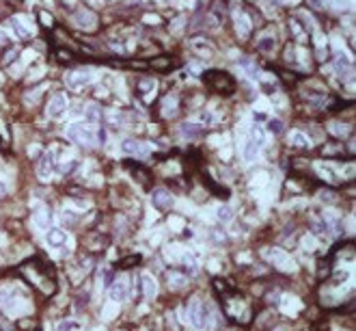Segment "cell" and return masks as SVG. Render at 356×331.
I'll use <instances>...</instances> for the list:
<instances>
[{
  "instance_id": "cell-43",
  "label": "cell",
  "mask_w": 356,
  "mask_h": 331,
  "mask_svg": "<svg viewBox=\"0 0 356 331\" xmlns=\"http://www.w3.org/2000/svg\"><path fill=\"white\" fill-rule=\"evenodd\" d=\"M0 242H4V236H0Z\"/></svg>"
},
{
  "instance_id": "cell-18",
  "label": "cell",
  "mask_w": 356,
  "mask_h": 331,
  "mask_svg": "<svg viewBox=\"0 0 356 331\" xmlns=\"http://www.w3.org/2000/svg\"><path fill=\"white\" fill-rule=\"evenodd\" d=\"M190 48L196 54H201V57H214V48L207 43V39H192L190 41Z\"/></svg>"
},
{
  "instance_id": "cell-1",
  "label": "cell",
  "mask_w": 356,
  "mask_h": 331,
  "mask_svg": "<svg viewBox=\"0 0 356 331\" xmlns=\"http://www.w3.org/2000/svg\"><path fill=\"white\" fill-rule=\"evenodd\" d=\"M188 321H190V325H192L196 331H203L207 325H210V310H207V305L203 301H199V299L190 301V305H188Z\"/></svg>"
},
{
  "instance_id": "cell-16",
  "label": "cell",
  "mask_w": 356,
  "mask_h": 331,
  "mask_svg": "<svg viewBox=\"0 0 356 331\" xmlns=\"http://www.w3.org/2000/svg\"><path fill=\"white\" fill-rule=\"evenodd\" d=\"M46 241H48V245L50 247H63L65 242H67V234H65L63 230H58V227H52V230H48V234H46Z\"/></svg>"
},
{
  "instance_id": "cell-42",
  "label": "cell",
  "mask_w": 356,
  "mask_h": 331,
  "mask_svg": "<svg viewBox=\"0 0 356 331\" xmlns=\"http://www.w3.org/2000/svg\"><path fill=\"white\" fill-rule=\"evenodd\" d=\"M2 193H4V186H2V184H0V197H2Z\"/></svg>"
},
{
  "instance_id": "cell-8",
  "label": "cell",
  "mask_w": 356,
  "mask_h": 331,
  "mask_svg": "<svg viewBox=\"0 0 356 331\" xmlns=\"http://www.w3.org/2000/svg\"><path fill=\"white\" fill-rule=\"evenodd\" d=\"M108 295H110L112 303H123L125 299H128L130 290H128V281H125V277H117V279H114L112 286H110V290H108Z\"/></svg>"
},
{
  "instance_id": "cell-3",
  "label": "cell",
  "mask_w": 356,
  "mask_h": 331,
  "mask_svg": "<svg viewBox=\"0 0 356 331\" xmlns=\"http://www.w3.org/2000/svg\"><path fill=\"white\" fill-rule=\"evenodd\" d=\"M264 258L270 260V262L274 264L278 271H285V273H292V271H296V262L292 260L289 253L283 251V249H266Z\"/></svg>"
},
{
  "instance_id": "cell-32",
  "label": "cell",
  "mask_w": 356,
  "mask_h": 331,
  "mask_svg": "<svg viewBox=\"0 0 356 331\" xmlns=\"http://www.w3.org/2000/svg\"><path fill=\"white\" fill-rule=\"evenodd\" d=\"M182 132H184V137H196V134H199V126H194V123H184Z\"/></svg>"
},
{
  "instance_id": "cell-25",
  "label": "cell",
  "mask_w": 356,
  "mask_h": 331,
  "mask_svg": "<svg viewBox=\"0 0 356 331\" xmlns=\"http://www.w3.org/2000/svg\"><path fill=\"white\" fill-rule=\"evenodd\" d=\"M216 216L222 221V223H229V221L233 219V208H231V206H227V204L218 206V212H216Z\"/></svg>"
},
{
  "instance_id": "cell-17",
  "label": "cell",
  "mask_w": 356,
  "mask_h": 331,
  "mask_svg": "<svg viewBox=\"0 0 356 331\" xmlns=\"http://www.w3.org/2000/svg\"><path fill=\"white\" fill-rule=\"evenodd\" d=\"M259 150H261V148H257L253 141L246 139L244 145H242V158H244V162H255L257 156H259Z\"/></svg>"
},
{
  "instance_id": "cell-19",
  "label": "cell",
  "mask_w": 356,
  "mask_h": 331,
  "mask_svg": "<svg viewBox=\"0 0 356 331\" xmlns=\"http://www.w3.org/2000/svg\"><path fill=\"white\" fill-rule=\"evenodd\" d=\"M186 284H188V277H186V275L177 273V271L168 273V288H173V290H182Z\"/></svg>"
},
{
  "instance_id": "cell-21",
  "label": "cell",
  "mask_w": 356,
  "mask_h": 331,
  "mask_svg": "<svg viewBox=\"0 0 356 331\" xmlns=\"http://www.w3.org/2000/svg\"><path fill=\"white\" fill-rule=\"evenodd\" d=\"M248 139L253 141L257 148H264V145H266V132L259 126H250V137Z\"/></svg>"
},
{
  "instance_id": "cell-30",
  "label": "cell",
  "mask_w": 356,
  "mask_h": 331,
  "mask_svg": "<svg viewBox=\"0 0 356 331\" xmlns=\"http://www.w3.org/2000/svg\"><path fill=\"white\" fill-rule=\"evenodd\" d=\"M179 260H182L186 267L190 269V273H196V269H199V267H196V260L192 256H188V253H182V258H179Z\"/></svg>"
},
{
  "instance_id": "cell-23",
  "label": "cell",
  "mask_w": 356,
  "mask_h": 331,
  "mask_svg": "<svg viewBox=\"0 0 356 331\" xmlns=\"http://www.w3.org/2000/svg\"><path fill=\"white\" fill-rule=\"evenodd\" d=\"M346 67H350V59H348V54L337 52V54H335V69H337L339 74H346Z\"/></svg>"
},
{
  "instance_id": "cell-39",
  "label": "cell",
  "mask_w": 356,
  "mask_h": 331,
  "mask_svg": "<svg viewBox=\"0 0 356 331\" xmlns=\"http://www.w3.org/2000/svg\"><path fill=\"white\" fill-rule=\"evenodd\" d=\"M41 20H43V24H48V26L52 24V18H50V15L46 13V11H43V13H41Z\"/></svg>"
},
{
  "instance_id": "cell-9",
  "label": "cell",
  "mask_w": 356,
  "mask_h": 331,
  "mask_svg": "<svg viewBox=\"0 0 356 331\" xmlns=\"http://www.w3.org/2000/svg\"><path fill=\"white\" fill-rule=\"evenodd\" d=\"M54 167H56V151L50 150V151H46V154H43V158L39 162V178H41V180H50Z\"/></svg>"
},
{
  "instance_id": "cell-13",
  "label": "cell",
  "mask_w": 356,
  "mask_h": 331,
  "mask_svg": "<svg viewBox=\"0 0 356 331\" xmlns=\"http://www.w3.org/2000/svg\"><path fill=\"white\" fill-rule=\"evenodd\" d=\"M140 288H142V295H145V299H153V297L158 295V281L153 279V275L142 273L140 275Z\"/></svg>"
},
{
  "instance_id": "cell-40",
  "label": "cell",
  "mask_w": 356,
  "mask_h": 331,
  "mask_svg": "<svg viewBox=\"0 0 356 331\" xmlns=\"http://www.w3.org/2000/svg\"><path fill=\"white\" fill-rule=\"evenodd\" d=\"M320 195H322V199H324V202H332V199H335V197H332V193H320Z\"/></svg>"
},
{
  "instance_id": "cell-12",
  "label": "cell",
  "mask_w": 356,
  "mask_h": 331,
  "mask_svg": "<svg viewBox=\"0 0 356 331\" xmlns=\"http://www.w3.org/2000/svg\"><path fill=\"white\" fill-rule=\"evenodd\" d=\"M74 22H76V26H80V29L91 30V29H95L97 18H95V13H93V11L82 9V11H78V13L74 15Z\"/></svg>"
},
{
  "instance_id": "cell-28",
  "label": "cell",
  "mask_w": 356,
  "mask_h": 331,
  "mask_svg": "<svg viewBox=\"0 0 356 331\" xmlns=\"http://www.w3.org/2000/svg\"><path fill=\"white\" fill-rule=\"evenodd\" d=\"M315 171L322 176V180H328V182L335 180V173H332V169H326L324 165H315Z\"/></svg>"
},
{
  "instance_id": "cell-36",
  "label": "cell",
  "mask_w": 356,
  "mask_h": 331,
  "mask_svg": "<svg viewBox=\"0 0 356 331\" xmlns=\"http://www.w3.org/2000/svg\"><path fill=\"white\" fill-rule=\"evenodd\" d=\"M76 327H78V325H76V323H71V321H65V323H61V325H58V327H56V331H71V329H76Z\"/></svg>"
},
{
  "instance_id": "cell-33",
  "label": "cell",
  "mask_w": 356,
  "mask_h": 331,
  "mask_svg": "<svg viewBox=\"0 0 356 331\" xmlns=\"http://www.w3.org/2000/svg\"><path fill=\"white\" fill-rule=\"evenodd\" d=\"M268 128H270V132L281 134L283 132V121L281 119H270V121H268Z\"/></svg>"
},
{
  "instance_id": "cell-34",
  "label": "cell",
  "mask_w": 356,
  "mask_h": 331,
  "mask_svg": "<svg viewBox=\"0 0 356 331\" xmlns=\"http://www.w3.org/2000/svg\"><path fill=\"white\" fill-rule=\"evenodd\" d=\"M140 89L142 93H151V91H156V80H140Z\"/></svg>"
},
{
  "instance_id": "cell-41",
  "label": "cell",
  "mask_w": 356,
  "mask_h": 331,
  "mask_svg": "<svg viewBox=\"0 0 356 331\" xmlns=\"http://www.w3.org/2000/svg\"><path fill=\"white\" fill-rule=\"evenodd\" d=\"M145 20H147V22H149V24H158V18H153V15H147V18H145Z\"/></svg>"
},
{
  "instance_id": "cell-14",
  "label": "cell",
  "mask_w": 356,
  "mask_h": 331,
  "mask_svg": "<svg viewBox=\"0 0 356 331\" xmlns=\"http://www.w3.org/2000/svg\"><path fill=\"white\" fill-rule=\"evenodd\" d=\"M121 150H123V154L140 156V158H145V156L149 154V150H147V145H145V143H138V141H123Z\"/></svg>"
},
{
  "instance_id": "cell-26",
  "label": "cell",
  "mask_w": 356,
  "mask_h": 331,
  "mask_svg": "<svg viewBox=\"0 0 356 331\" xmlns=\"http://www.w3.org/2000/svg\"><path fill=\"white\" fill-rule=\"evenodd\" d=\"M281 307H283V312H287V314H289L292 310H294V312H296V310H300V303L296 301V297H285Z\"/></svg>"
},
{
  "instance_id": "cell-5",
  "label": "cell",
  "mask_w": 356,
  "mask_h": 331,
  "mask_svg": "<svg viewBox=\"0 0 356 331\" xmlns=\"http://www.w3.org/2000/svg\"><path fill=\"white\" fill-rule=\"evenodd\" d=\"M93 80H95V74L84 72V69H78V72H69L67 76H65V83H67V87H69L71 91H78V89H82V87L91 85Z\"/></svg>"
},
{
  "instance_id": "cell-37",
  "label": "cell",
  "mask_w": 356,
  "mask_h": 331,
  "mask_svg": "<svg viewBox=\"0 0 356 331\" xmlns=\"http://www.w3.org/2000/svg\"><path fill=\"white\" fill-rule=\"evenodd\" d=\"M104 312H106V314H108V316H104V318H106V321H110V318H114V316H112V314H114V312H117V307H114V305H110V307H106V310H104Z\"/></svg>"
},
{
  "instance_id": "cell-24",
  "label": "cell",
  "mask_w": 356,
  "mask_h": 331,
  "mask_svg": "<svg viewBox=\"0 0 356 331\" xmlns=\"http://www.w3.org/2000/svg\"><path fill=\"white\" fill-rule=\"evenodd\" d=\"M162 108H164V117H173L175 113H177V97H166V100H164V104H162Z\"/></svg>"
},
{
  "instance_id": "cell-10",
  "label": "cell",
  "mask_w": 356,
  "mask_h": 331,
  "mask_svg": "<svg viewBox=\"0 0 356 331\" xmlns=\"http://www.w3.org/2000/svg\"><path fill=\"white\" fill-rule=\"evenodd\" d=\"M151 202L158 210H168L173 206V195L166 191V188H156L151 195Z\"/></svg>"
},
{
  "instance_id": "cell-4",
  "label": "cell",
  "mask_w": 356,
  "mask_h": 331,
  "mask_svg": "<svg viewBox=\"0 0 356 331\" xmlns=\"http://www.w3.org/2000/svg\"><path fill=\"white\" fill-rule=\"evenodd\" d=\"M324 225H326V234L328 236H343L346 234V223L343 219L339 216L335 210H326L324 212Z\"/></svg>"
},
{
  "instance_id": "cell-15",
  "label": "cell",
  "mask_w": 356,
  "mask_h": 331,
  "mask_svg": "<svg viewBox=\"0 0 356 331\" xmlns=\"http://www.w3.org/2000/svg\"><path fill=\"white\" fill-rule=\"evenodd\" d=\"M9 26H11V30L15 32V37H18V39H28V37L32 35V29H30V26H26L20 18H11Z\"/></svg>"
},
{
  "instance_id": "cell-22",
  "label": "cell",
  "mask_w": 356,
  "mask_h": 331,
  "mask_svg": "<svg viewBox=\"0 0 356 331\" xmlns=\"http://www.w3.org/2000/svg\"><path fill=\"white\" fill-rule=\"evenodd\" d=\"M257 46H259L261 52H272L276 48V39L272 35H264L259 41H257Z\"/></svg>"
},
{
  "instance_id": "cell-31",
  "label": "cell",
  "mask_w": 356,
  "mask_h": 331,
  "mask_svg": "<svg viewBox=\"0 0 356 331\" xmlns=\"http://www.w3.org/2000/svg\"><path fill=\"white\" fill-rule=\"evenodd\" d=\"M84 115H86V119H89L91 123H95L97 119H100V111H97V106H86Z\"/></svg>"
},
{
  "instance_id": "cell-11",
  "label": "cell",
  "mask_w": 356,
  "mask_h": 331,
  "mask_svg": "<svg viewBox=\"0 0 356 331\" xmlns=\"http://www.w3.org/2000/svg\"><path fill=\"white\" fill-rule=\"evenodd\" d=\"M233 22H235V30H238V35L242 37V39H246V37L250 35V20H248V15L244 13V11H235L233 13Z\"/></svg>"
},
{
  "instance_id": "cell-38",
  "label": "cell",
  "mask_w": 356,
  "mask_h": 331,
  "mask_svg": "<svg viewBox=\"0 0 356 331\" xmlns=\"http://www.w3.org/2000/svg\"><path fill=\"white\" fill-rule=\"evenodd\" d=\"M15 54H18V52H15V50H11V52L7 54V57H4V65H9L11 61H13V59H15Z\"/></svg>"
},
{
  "instance_id": "cell-2",
  "label": "cell",
  "mask_w": 356,
  "mask_h": 331,
  "mask_svg": "<svg viewBox=\"0 0 356 331\" xmlns=\"http://www.w3.org/2000/svg\"><path fill=\"white\" fill-rule=\"evenodd\" d=\"M65 137L74 143H80V145H93L95 143V130L86 123H71V126L65 130Z\"/></svg>"
},
{
  "instance_id": "cell-6",
  "label": "cell",
  "mask_w": 356,
  "mask_h": 331,
  "mask_svg": "<svg viewBox=\"0 0 356 331\" xmlns=\"http://www.w3.org/2000/svg\"><path fill=\"white\" fill-rule=\"evenodd\" d=\"M32 221H35V227L37 230H50V223H52V212L46 208L43 204H37L35 206V212H32Z\"/></svg>"
},
{
  "instance_id": "cell-29",
  "label": "cell",
  "mask_w": 356,
  "mask_h": 331,
  "mask_svg": "<svg viewBox=\"0 0 356 331\" xmlns=\"http://www.w3.org/2000/svg\"><path fill=\"white\" fill-rule=\"evenodd\" d=\"M328 130H330L332 134H337V137H346V134H348V126H343V123H339V121L330 123V126H328Z\"/></svg>"
},
{
  "instance_id": "cell-20",
  "label": "cell",
  "mask_w": 356,
  "mask_h": 331,
  "mask_svg": "<svg viewBox=\"0 0 356 331\" xmlns=\"http://www.w3.org/2000/svg\"><path fill=\"white\" fill-rule=\"evenodd\" d=\"M289 143L294 145V148H309V139H306L304 132H300V130H294L292 134H289Z\"/></svg>"
},
{
  "instance_id": "cell-27",
  "label": "cell",
  "mask_w": 356,
  "mask_h": 331,
  "mask_svg": "<svg viewBox=\"0 0 356 331\" xmlns=\"http://www.w3.org/2000/svg\"><path fill=\"white\" fill-rule=\"evenodd\" d=\"M289 29H292V32L296 35V39H298L300 43H304V41H306V32H304L302 29H300V24H298V22H296V20H292V22H289Z\"/></svg>"
},
{
  "instance_id": "cell-35",
  "label": "cell",
  "mask_w": 356,
  "mask_h": 331,
  "mask_svg": "<svg viewBox=\"0 0 356 331\" xmlns=\"http://www.w3.org/2000/svg\"><path fill=\"white\" fill-rule=\"evenodd\" d=\"M302 247L306 249V251H313V249H315V238L311 236V234H306L302 238Z\"/></svg>"
},
{
  "instance_id": "cell-7",
  "label": "cell",
  "mask_w": 356,
  "mask_h": 331,
  "mask_svg": "<svg viewBox=\"0 0 356 331\" xmlns=\"http://www.w3.org/2000/svg\"><path fill=\"white\" fill-rule=\"evenodd\" d=\"M65 111H67V97L63 93H54L50 97V102H48V111H46L48 117L56 119V117H61Z\"/></svg>"
}]
</instances>
